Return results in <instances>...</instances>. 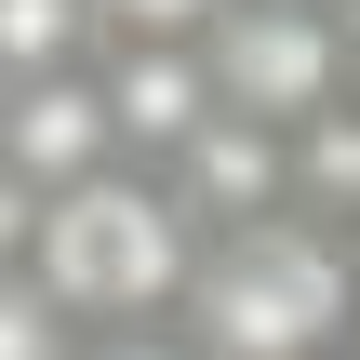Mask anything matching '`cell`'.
Returning <instances> with one entry per match:
<instances>
[{"label":"cell","instance_id":"1","mask_svg":"<svg viewBox=\"0 0 360 360\" xmlns=\"http://www.w3.org/2000/svg\"><path fill=\"white\" fill-rule=\"evenodd\" d=\"M174 334L200 360H347L360 347V267L307 214L227 227V240H200V281H187Z\"/></svg>","mask_w":360,"mask_h":360},{"label":"cell","instance_id":"2","mask_svg":"<svg viewBox=\"0 0 360 360\" xmlns=\"http://www.w3.org/2000/svg\"><path fill=\"white\" fill-rule=\"evenodd\" d=\"M27 281L67 307V334H147V321L187 307V281H200V227H187V200H174L160 174L120 160V174L40 200Z\"/></svg>","mask_w":360,"mask_h":360},{"label":"cell","instance_id":"3","mask_svg":"<svg viewBox=\"0 0 360 360\" xmlns=\"http://www.w3.org/2000/svg\"><path fill=\"white\" fill-rule=\"evenodd\" d=\"M200 67H214V107L294 134V120H321L347 94V13L334 0H227L200 27Z\"/></svg>","mask_w":360,"mask_h":360},{"label":"cell","instance_id":"4","mask_svg":"<svg viewBox=\"0 0 360 360\" xmlns=\"http://www.w3.org/2000/svg\"><path fill=\"white\" fill-rule=\"evenodd\" d=\"M0 160H13L40 200H67V187L120 174V120H107V80H94V67L13 80V107H0Z\"/></svg>","mask_w":360,"mask_h":360},{"label":"cell","instance_id":"5","mask_svg":"<svg viewBox=\"0 0 360 360\" xmlns=\"http://www.w3.org/2000/svg\"><path fill=\"white\" fill-rule=\"evenodd\" d=\"M281 147H294V214L347 240V227H360V94H334L321 120H294Z\"/></svg>","mask_w":360,"mask_h":360},{"label":"cell","instance_id":"6","mask_svg":"<svg viewBox=\"0 0 360 360\" xmlns=\"http://www.w3.org/2000/svg\"><path fill=\"white\" fill-rule=\"evenodd\" d=\"M0 360H80V334H67V307L27 281V267H0Z\"/></svg>","mask_w":360,"mask_h":360},{"label":"cell","instance_id":"7","mask_svg":"<svg viewBox=\"0 0 360 360\" xmlns=\"http://www.w3.org/2000/svg\"><path fill=\"white\" fill-rule=\"evenodd\" d=\"M227 0H94V40H200Z\"/></svg>","mask_w":360,"mask_h":360},{"label":"cell","instance_id":"8","mask_svg":"<svg viewBox=\"0 0 360 360\" xmlns=\"http://www.w3.org/2000/svg\"><path fill=\"white\" fill-rule=\"evenodd\" d=\"M80 360H200L174 321H147V334H80Z\"/></svg>","mask_w":360,"mask_h":360},{"label":"cell","instance_id":"9","mask_svg":"<svg viewBox=\"0 0 360 360\" xmlns=\"http://www.w3.org/2000/svg\"><path fill=\"white\" fill-rule=\"evenodd\" d=\"M347 267H360V227H347Z\"/></svg>","mask_w":360,"mask_h":360},{"label":"cell","instance_id":"10","mask_svg":"<svg viewBox=\"0 0 360 360\" xmlns=\"http://www.w3.org/2000/svg\"><path fill=\"white\" fill-rule=\"evenodd\" d=\"M334 13H347V0H334Z\"/></svg>","mask_w":360,"mask_h":360},{"label":"cell","instance_id":"11","mask_svg":"<svg viewBox=\"0 0 360 360\" xmlns=\"http://www.w3.org/2000/svg\"><path fill=\"white\" fill-rule=\"evenodd\" d=\"M347 360H360V347H347Z\"/></svg>","mask_w":360,"mask_h":360}]
</instances>
